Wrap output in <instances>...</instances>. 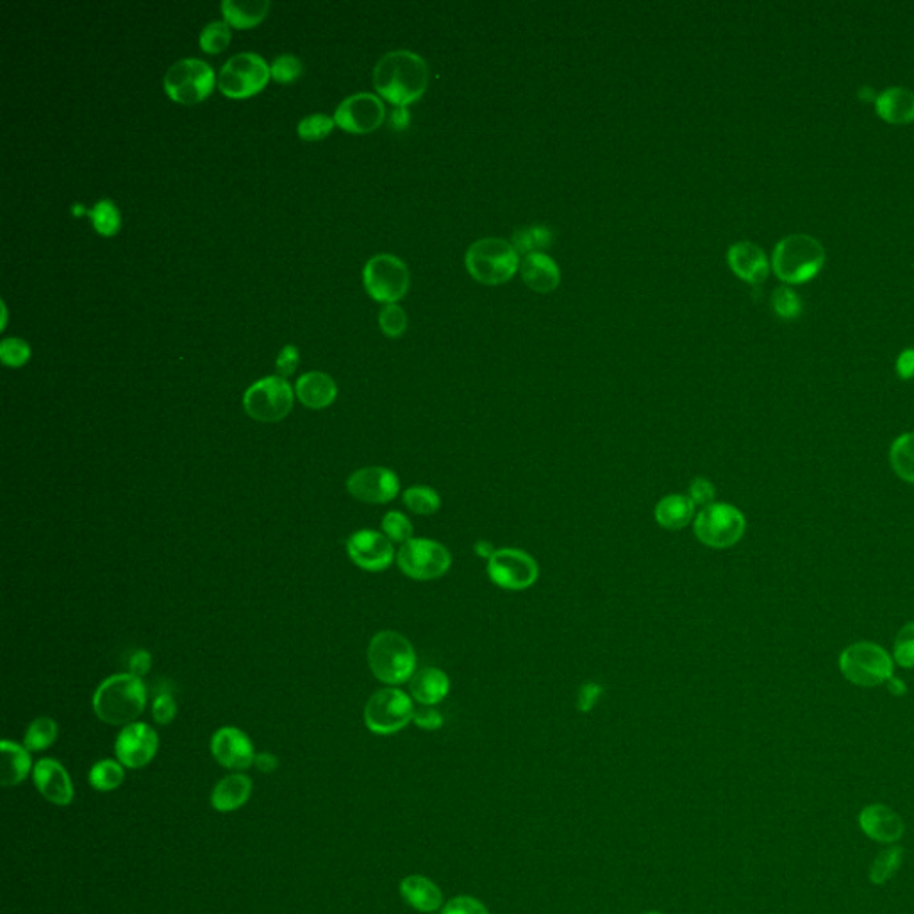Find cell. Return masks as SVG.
<instances>
[{"label": "cell", "instance_id": "cell-54", "mask_svg": "<svg viewBox=\"0 0 914 914\" xmlns=\"http://www.w3.org/2000/svg\"><path fill=\"white\" fill-rule=\"evenodd\" d=\"M897 374L900 379H911L914 377V349H906L897 358Z\"/></svg>", "mask_w": 914, "mask_h": 914}, {"label": "cell", "instance_id": "cell-48", "mask_svg": "<svg viewBox=\"0 0 914 914\" xmlns=\"http://www.w3.org/2000/svg\"><path fill=\"white\" fill-rule=\"evenodd\" d=\"M695 506H709L715 502L716 488L713 482L706 477H697L693 479L690 486V495H688Z\"/></svg>", "mask_w": 914, "mask_h": 914}, {"label": "cell", "instance_id": "cell-46", "mask_svg": "<svg viewBox=\"0 0 914 914\" xmlns=\"http://www.w3.org/2000/svg\"><path fill=\"white\" fill-rule=\"evenodd\" d=\"M31 358V349L20 338H6L0 345V359L8 366H22Z\"/></svg>", "mask_w": 914, "mask_h": 914}, {"label": "cell", "instance_id": "cell-29", "mask_svg": "<svg viewBox=\"0 0 914 914\" xmlns=\"http://www.w3.org/2000/svg\"><path fill=\"white\" fill-rule=\"evenodd\" d=\"M2 752V761H0V782L2 786L11 788L17 786L20 782L25 781V777L31 772V754L27 748L13 743V741L4 740L0 745Z\"/></svg>", "mask_w": 914, "mask_h": 914}, {"label": "cell", "instance_id": "cell-8", "mask_svg": "<svg viewBox=\"0 0 914 914\" xmlns=\"http://www.w3.org/2000/svg\"><path fill=\"white\" fill-rule=\"evenodd\" d=\"M270 75V68L259 54L240 52L225 61L218 74V88L231 99H245L261 92Z\"/></svg>", "mask_w": 914, "mask_h": 914}, {"label": "cell", "instance_id": "cell-5", "mask_svg": "<svg viewBox=\"0 0 914 914\" xmlns=\"http://www.w3.org/2000/svg\"><path fill=\"white\" fill-rule=\"evenodd\" d=\"M368 665L379 681L404 684L415 675V649L400 632H377L368 645Z\"/></svg>", "mask_w": 914, "mask_h": 914}, {"label": "cell", "instance_id": "cell-56", "mask_svg": "<svg viewBox=\"0 0 914 914\" xmlns=\"http://www.w3.org/2000/svg\"><path fill=\"white\" fill-rule=\"evenodd\" d=\"M391 127H395L397 131H402L406 129L409 125V113L406 108H395V111L391 113L390 117Z\"/></svg>", "mask_w": 914, "mask_h": 914}, {"label": "cell", "instance_id": "cell-3", "mask_svg": "<svg viewBox=\"0 0 914 914\" xmlns=\"http://www.w3.org/2000/svg\"><path fill=\"white\" fill-rule=\"evenodd\" d=\"M825 265L822 243L809 234H790L773 250L772 266L777 277L788 284L811 281Z\"/></svg>", "mask_w": 914, "mask_h": 914}, {"label": "cell", "instance_id": "cell-47", "mask_svg": "<svg viewBox=\"0 0 914 914\" xmlns=\"http://www.w3.org/2000/svg\"><path fill=\"white\" fill-rule=\"evenodd\" d=\"M175 715H177V704H175V698L170 695V693H159L158 697L154 698L152 702V716L154 720L159 723V725H168V723L174 722Z\"/></svg>", "mask_w": 914, "mask_h": 914}, {"label": "cell", "instance_id": "cell-13", "mask_svg": "<svg viewBox=\"0 0 914 914\" xmlns=\"http://www.w3.org/2000/svg\"><path fill=\"white\" fill-rule=\"evenodd\" d=\"M397 565L415 581H434L449 572L452 556L438 541L413 538L400 547Z\"/></svg>", "mask_w": 914, "mask_h": 914}, {"label": "cell", "instance_id": "cell-43", "mask_svg": "<svg viewBox=\"0 0 914 914\" xmlns=\"http://www.w3.org/2000/svg\"><path fill=\"white\" fill-rule=\"evenodd\" d=\"M772 306L775 313L786 320L798 318L802 313V300L788 286H779L777 290L773 291Z\"/></svg>", "mask_w": 914, "mask_h": 914}, {"label": "cell", "instance_id": "cell-18", "mask_svg": "<svg viewBox=\"0 0 914 914\" xmlns=\"http://www.w3.org/2000/svg\"><path fill=\"white\" fill-rule=\"evenodd\" d=\"M347 552L354 565L366 572H383L395 559V550L384 534L370 529L354 532L347 541Z\"/></svg>", "mask_w": 914, "mask_h": 914}, {"label": "cell", "instance_id": "cell-16", "mask_svg": "<svg viewBox=\"0 0 914 914\" xmlns=\"http://www.w3.org/2000/svg\"><path fill=\"white\" fill-rule=\"evenodd\" d=\"M347 490L365 504H388L399 495L397 474L384 466H366L350 475Z\"/></svg>", "mask_w": 914, "mask_h": 914}, {"label": "cell", "instance_id": "cell-60", "mask_svg": "<svg viewBox=\"0 0 914 914\" xmlns=\"http://www.w3.org/2000/svg\"><path fill=\"white\" fill-rule=\"evenodd\" d=\"M645 914H661V913H645Z\"/></svg>", "mask_w": 914, "mask_h": 914}, {"label": "cell", "instance_id": "cell-23", "mask_svg": "<svg viewBox=\"0 0 914 914\" xmlns=\"http://www.w3.org/2000/svg\"><path fill=\"white\" fill-rule=\"evenodd\" d=\"M520 274H522L524 283L532 291H538V293H550V291L556 290L561 281L559 266L545 252H534V254L525 256L520 263Z\"/></svg>", "mask_w": 914, "mask_h": 914}, {"label": "cell", "instance_id": "cell-19", "mask_svg": "<svg viewBox=\"0 0 914 914\" xmlns=\"http://www.w3.org/2000/svg\"><path fill=\"white\" fill-rule=\"evenodd\" d=\"M211 754L220 765L229 770L243 772L256 761L252 741L236 727H222L211 738Z\"/></svg>", "mask_w": 914, "mask_h": 914}, {"label": "cell", "instance_id": "cell-26", "mask_svg": "<svg viewBox=\"0 0 914 914\" xmlns=\"http://www.w3.org/2000/svg\"><path fill=\"white\" fill-rule=\"evenodd\" d=\"M875 108L890 124H911L914 122V92L902 86L888 88L877 95Z\"/></svg>", "mask_w": 914, "mask_h": 914}, {"label": "cell", "instance_id": "cell-30", "mask_svg": "<svg viewBox=\"0 0 914 914\" xmlns=\"http://www.w3.org/2000/svg\"><path fill=\"white\" fill-rule=\"evenodd\" d=\"M695 515V504L688 495H668L656 506L657 524L668 531H679L690 525Z\"/></svg>", "mask_w": 914, "mask_h": 914}, {"label": "cell", "instance_id": "cell-31", "mask_svg": "<svg viewBox=\"0 0 914 914\" xmlns=\"http://www.w3.org/2000/svg\"><path fill=\"white\" fill-rule=\"evenodd\" d=\"M270 9V2L266 0H224L222 2V13H224L225 22L247 29L252 25L258 24L266 17Z\"/></svg>", "mask_w": 914, "mask_h": 914}, {"label": "cell", "instance_id": "cell-34", "mask_svg": "<svg viewBox=\"0 0 914 914\" xmlns=\"http://www.w3.org/2000/svg\"><path fill=\"white\" fill-rule=\"evenodd\" d=\"M56 740H58V723L49 716H40L27 727L24 747L29 752H42V750L52 747Z\"/></svg>", "mask_w": 914, "mask_h": 914}, {"label": "cell", "instance_id": "cell-50", "mask_svg": "<svg viewBox=\"0 0 914 914\" xmlns=\"http://www.w3.org/2000/svg\"><path fill=\"white\" fill-rule=\"evenodd\" d=\"M604 693V688L597 684V682H586L582 684L581 690H579V698H577V707L582 713H590L593 707L597 706L599 698L602 697Z\"/></svg>", "mask_w": 914, "mask_h": 914}, {"label": "cell", "instance_id": "cell-55", "mask_svg": "<svg viewBox=\"0 0 914 914\" xmlns=\"http://www.w3.org/2000/svg\"><path fill=\"white\" fill-rule=\"evenodd\" d=\"M254 763H256V766H258L261 772L265 773L275 772V770H277V766H279L277 757L272 756V754H268V752H261V754H258Z\"/></svg>", "mask_w": 914, "mask_h": 914}, {"label": "cell", "instance_id": "cell-28", "mask_svg": "<svg viewBox=\"0 0 914 914\" xmlns=\"http://www.w3.org/2000/svg\"><path fill=\"white\" fill-rule=\"evenodd\" d=\"M400 895L420 913H434L443 902L440 888L422 875H409L400 882Z\"/></svg>", "mask_w": 914, "mask_h": 914}, {"label": "cell", "instance_id": "cell-9", "mask_svg": "<svg viewBox=\"0 0 914 914\" xmlns=\"http://www.w3.org/2000/svg\"><path fill=\"white\" fill-rule=\"evenodd\" d=\"M243 408L250 418L258 422H279L290 415L293 408V390L281 375L265 377L245 391Z\"/></svg>", "mask_w": 914, "mask_h": 914}, {"label": "cell", "instance_id": "cell-22", "mask_svg": "<svg viewBox=\"0 0 914 914\" xmlns=\"http://www.w3.org/2000/svg\"><path fill=\"white\" fill-rule=\"evenodd\" d=\"M859 825L868 838L879 843H897L906 832L904 820L884 804L866 806L859 815Z\"/></svg>", "mask_w": 914, "mask_h": 914}, {"label": "cell", "instance_id": "cell-41", "mask_svg": "<svg viewBox=\"0 0 914 914\" xmlns=\"http://www.w3.org/2000/svg\"><path fill=\"white\" fill-rule=\"evenodd\" d=\"M893 661L906 670L914 668V622H909L898 631L893 645Z\"/></svg>", "mask_w": 914, "mask_h": 914}, {"label": "cell", "instance_id": "cell-58", "mask_svg": "<svg viewBox=\"0 0 914 914\" xmlns=\"http://www.w3.org/2000/svg\"><path fill=\"white\" fill-rule=\"evenodd\" d=\"M495 552H497V550L493 549V545H491L490 541H479V543L475 545V554L486 557V559H490Z\"/></svg>", "mask_w": 914, "mask_h": 914}, {"label": "cell", "instance_id": "cell-35", "mask_svg": "<svg viewBox=\"0 0 914 914\" xmlns=\"http://www.w3.org/2000/svg\"><path fill=\"white\" fill-rule=\"evenodd\" d=\"M902 861H904V848L890 847L882 850L870 866V881L877 886L886 884L897 875Z\"/></svg>", "mask_w": 914, "mask_h": 914}, {"label": "cell", "instance_id": "cell-20", "mask_svg": "<svg viewBox=\"0 0 914 914\" xmlns=\"http://www.w3.org/2000/svg\"><path fill=\"white\" fill-rule=\"evenodd\" d=\"M36 790L54 806H68L74 800V784L65 766L56 759L43 757L33 770Z\"/></svg>", "mask_w": 914, "mask_h": 914}, {"label": "cell", "instance_id": "cell-25", "mask_svg": "<svg viewBox=\"0 0 914 914\" xmlns=\"http://www.w3.org/2000/svg\"><path fill=\"white\" fill-rule=\"evenodd\" d=\"M295 393L306 408L324 409L333 404L338 388L333 377L324 372H308L297 379Z\"/></svg>", "mask_w": 914, "mask_h": 914}, {"label": "cell", "instance_id": "cell-44", "mask_svg": "<svg viewBox=\"0 0 914 914\" xmlns=\"http://www.w3.org/2000/svg\"><path fill=\"white\" fill-rule=\"evenodd\" d=\"M379 324H381L384 334H388L391 338H397V336H402L406 331L408 316H406V311L397 306V304H386L381 309V313H379Z\"/></svg>", "mask_w": 914, "mask_h": 914}, {"label": "cell", "instance_id": "cell-27", "mask_svg": "<svg viewBox=\"0 0 914 914\" xmlns=\"http://www.w3.org/2000/svg\"><path fill=\"white\" fill-rule=\"evenodd\" d=\"M252 793V781L243 773L227 775L211 793V806L220 813H231L245 806Z\"/></svg>", "mask_w": 914, "mask_h": 914}, {"label": "cell", "instance_id": "cell-40", "mask_svg": "<svg viewBox=\"0 0 914 914\" xmlns=\"http://www.w3.org/2000/svg\"><path fill=\"white\" fill-rule=\"evenodd\" d=\"M383 531L384 536L391 541V543H408L409 540H413V525H411V520L404 513L400 511H390L386 513L383 518Z\"/></svg>", "mask_w": 914, "mask_h": 914}, {"label": "cell", "instance_id": "cell-49", "mask_svg": "<svg viewBox=\"0 0 914 914\" xmlns=\"http://www.w3.org/2000/svg\"><path fill=\"white\" fill-rule=\"evenodd\" d=\"M441 914H490L486 906L474 897H456L441 909Z\"/></svg>", "mask_w": 914, "mask_h": 914}, {"label": "cell", "instance_id": "cell-36", "mask_svg": "<svg viewBox=\"0 0 914 914\" xmlns=\"http://www.w3.org/2000/svg\"><path fill=\"white\" fill-rule=\"evenodd\" d=\"M124 779V765L113 759L99 761L97 765H93L92 772H90V784H92L93 790L97 791L117 790Z\"/></svg>", "mask_w": 914, "mask_h": 914}, {"label": "cell", "instance_id": "cell-45", "mask_svg": "<svg viewBox=\"0 0 914 914\" xmlns=\"http://www.w3.org/2000/svg\"><path fill=\"white\" fill-rule=\"evenodd\" d=\"M302 70H304V65H302V61L297 56L281 54V56H277L274 59L270 74L279 83H293L295 79H299L300 75H302Z\"/></svg>", "mask_w": 914, "mask_h": 914}, {"label": "cell", "instance_id": "cell-12", "mask_svg": "<svg viewBox=\"0 0 914 914\" xmlns=\"http://www.w3.org/2000/svg\"><path fill=\"white\" fill-rule=\"evenodd\" d=\"M415 707L408 693L397 688L377 691L365 706L366 727L375 734L388 736L402 731L413 722Z\"/></svg>", "mask_w": 914, "mask_h": 914}, {"label": "cell", "instance_id": "cell-42", "mask_svg": "<svg viewBox=\"0 0 914 914\" xmlns=\"http://www.w3.org/2000/svg\"><path fill=\"white\" fill-rule=\"evenodd\" d=\"M334 120L327 117L324 113H315L309 117L302 118L297 125V133L300 138L313 142V140H322L327 134L333 131Z\"/></svg>", "mask_w": 914, "mask_h": 914}, {"label": "cell", "instance_id": "cell-59", "mask_svg": "<svg viewBox=\"0 0 914 914\" xmlns=\"http://www.w3.org/2000/svg\"><path fill=\"white\" fill-rule=\"evenodd\" d=\"M857 97H859L861 100H865V102H870V100L877 99V97H875V92H873L870 86H863V88L857 92Z\"/></svg>", "mask_w": 914, "mask_h": 914}, {"label": "cell", "instance_id": "cell-38", "mask_svg": "<svg viewBox=\"0 0 914 914\" xmlns=\"http://www.w3.org/2000/svg\"><path fill=\"white\" fill-rule=\"evenodd\" d=\"M92 218L95 231L104 236H111L120 229V213L118 208L109 199H102L93 206L90 211H86Z\"/></svg>", "mask_w": 914, "mask_h": 914}, {"label": "cell", "instance_id": "cell-11", "mask_svg": "<svg viewBox=\"0 0 914 914\" xmlns=\"http://www.w3.org/2000/svg\"><path fill=\"white\" fill-rule=\"evenodd\" d=\"M215 72L202 59L186 58L175 61L165 75L168 97L181 104H197L213 92Z\"/></svg>", "mask_w": 914, "mask_h": 914}, {"label": "cell", "instance_id": "cell-10", "mask_svg": "<svg viewBox=\"0 0 914 914\" xmlns=\"http://www.w3.org/2000/svg\"><path fill=\"white\" fill-rule=\"evenodd\" d=\"M363 283L372 299L395 304L408 293V266L393 254H377L366 261Z\"/></svg>", "mask_w": 914, "mask_h": 914}, {"label": "cell", "instance_id": "cell-1", "mask_svg": "<svg viewBox=\"0 0 914 914\" xmlns=\"http://www.w3.org/2000/svg\"><path fill=\"white\" fill-rule=\"evenodd\" d=\"M374 86L381 97L397 108L420 99L429 86V67L411 50H391L377 61Z\"/></svg>", "mask_w": 914, "mask_h": 914}, {"label": "cell", "instance_id": "cell-57", "mask_svg": "<svg viewBox=\"0 0 914 914\" xmlns=\"http://www.w3.org/2000/svg\"><path fill=\"white\" fill-rule=\"evenodd\" d=\"M886 688H888L891 695H895V697H904L907 693L906 682L902 681V679H898L895 675L891 677L890 681L886 682Z\"/></svg>", "mask_w": 914, "mask_h": 914}, {"label": "cell", "instance_id": "cell-4", "mask_svg": "<svg viewBox=\"0 0 914 914\" xmlns=\"http://www.w3.org/2000/svg\"><path fill=\"white\" fill-rule=\"evenodd\" d=\"M520 254L513 243L502 238H482L468 247L465 265L477 283L499 286L515 277L520 270Z\"/></svg>", "mask_w": 914, "mask_h": 914}, {"label": "cell", "instance_id": "cell-37", "mask_svg": "<svg viewBox=\"0 0 914 914\" xmlns=\"http://www.w3.org/2000/svg\"><path fill=\"white\" fill-rule=\"evenodd\" d=\"M404 504L416 515H434L440 511L441 499L438 491L429 486H413L404 491Z\"/></svg>", "mask_w": 914, "mask_h": 914}, {"label": "cell", "instance_id": "cell-32", "mask_svg": "<svg viewBox=\"0 0 914 914\" xmlns=\"http://www.w3.org/2000/svg\"><path fill=\"white\" fill-rule=\"evenodd\" d=\"M554 241V234L549 227L545 225H529V227H520L513 234V247L518 254H534V252H543L549 249Z\"/></svg>", "mask_w": 914, "mask_h": 914}, {"label": "cell", "instance_id": "cell-21", "mask_svg": "<svg viewBox=\"0 0 914 914\" xmlns=\"http://www.w3.org/2000/svg\"><path fill=\"white\" fill-rule=\"evenodd\" d=\"M727 261L734 274L754 286L765 283L766 277L770 274V263L765 250L757 247L752 241H738L731 245L727 252Z\"/></svg>", "mask_w": 914, "mask_h": 914}, {"label": "cell", "instance_id": "cell-14", "mask_svg": "<svg viewBox=\"0 0 914 914\" xmlns=\"http://www.w3.org/2000/svg\"><path fill=\"white\" fill-rule=\"evenodd\" d=\"M540 566L520 549H500L488 559V577L502 590L522 591L538 581Z\"/></svg>", "mask_w": 914, "mask_h": 914}, {"label": "cell", "instance_id": "cell-39", "mask_svg": "<svg viewBox=\"0 0 914 914\" xmlns=\"http://www.w3.org/2000/svg\"><path fill=\"white\" fill-rule=\"evenodd\" d=\"M229 40H231V29H229V24L227 22H220V20H215V22H209L202 33H200V47L206 50V52H222V50L229 45Z\"/></svg>", "mask_w": 914, "mask_h": 914}, {"label": "cell", "instance_id": "cell-53", "mask_svg": "<svg viewBox=\"0 0 914 914\" xmlns=\"http://www.w3.org/2000/svg\"><path fill=\"white\" fill-rule=\"evenodd\" d=\"M150 668H152V656L147 650H136L129 659V674L136 675L140 679L149 674Z\"/></svg>", "mask_w": 914, "mask_h": 914}, {"label": "cell", "instance_id": "cell-7", "mask_svg": "<svg viewBox=\"0 0 914 914\" xmlns=\"http://www.w3.org/2000/svg\"><path fill=\"white\" fill-rule=\"evenodd\" d=\"M693 531L698 541L706 547L729 549L743 538L747 531V520L738 507L725 502H713L702 507V511L695 516Z\"/></svg>", "mask_w": 914, "mask_h": 914}, {"label": "cell", "instance_id": "cell-2", "mask_svg": "<svg viewBox=\"0 0 914 914\" xmlns=\"http://www.w3.org/2000/svg\"><path fill=\"white\" fill-rule=\"evenodd\" d=\"M147 706V688L133 674L111 675L93 695V711L109 725H131Z\"/></svg>", "mask_w": 914, "mask_h": 914}, {"label": "cell", "instance_id": "cell-51", "mask_svg": "<svg viewBox=\"0 0 914 914\" xmlns=\"http://www.w3.org/2000/svg\"><path fill=\"white\" fill-rule=\"evenodd\" d=\"M413 722L420 727V729H425V731H438L443 725V716H441L440 711H436L433 706H424L420 709H415V716H413Z\"/></svg>", "mask_w": 914, "mask_h": 914}, {"label": "cell", "instance_id": "cell-6", "mask_svg": "<svg viewBox=\"0 0 914 914\" xmlns=\"http://www.w3.org/2000/svg\"><path fill=\"white\" fill-rule=\"evenodd\" d=\"M840 670L848 682L861 688H875L893 677L895 661L881 645L859 641L841 652Z\"/></svg>", "mask_w": 914, "mask_h": 914}, {"label": "cell", "instance_id": "cell-24", "mask_svg": "<svg viewBox=\"0 0 914 914\" xmlns=\"http://www.w3.org/2000/svg\"><path fill=\"white\" fill-rule=\"evenodd\" d=\"M409 691L422 706H436L449 695L450 679L440 668L427 666L415 672L409 681Z\"/></svg>", "mask_w": 914, "mask_h": 914}, {"label": "cell", "instance_id": "cell-17", "mask_svg": "<svg viewBox=\"0 0 914 914\" xmlns=\"http://www.w3.org/2000/svg\"><path fill=\"white\" fill-rule=\"evenodd\" d=\"M158 748L159 738L156 731L147 723L134 722L125 725L118 734L115 754L125 768L138 770L149 765L158 754Z\"/></svg>", "mask_w": 914, "mask_h": 914}, {"label": "cell", "instance_id": "cell-52", "mask_svg": "<svg viewBox=\"0 0 914 914\" xmlns=\"http://www.w3.org/2000/svg\"><path fill=\"white\" fill-rule=\"evenodd\" d=\"M297 365H299V350L295 345H286L277 356V363H275L277 372L281 377H288L295 372Z\"/></svg>", "mask_w": 914, "mask_h": 914}, {"label": "cell", "instance_id": "cell-15", "mask_svg": "<svg viewBox=\"0 0 914 914\" xmlns=\"http://www.w3.org/2000/svg\"><path fill=\"white\" fill-rule=\"evenodd\" d=\"M386 117L383 100L374 93L361 92L341 100L334 122L349 133H372Z\"/></svg>", "mask_w": 914, "mask_h": 914}, {"label": "cell", "instance_id": "cell-33", "mask_svg": "<svg viewBox=\"0 0 914 914\" xmlns=\"http://www.w3.org/2000/svg\"><path fill=\"white\" fill-rule=\"evenodd\" d=\"M890 461L895 474L902 481L914 484V433L902 434L893 441L890 449Z\"/></svg>", "mask_w": 914, "mask_h": 914}]
</instances>
